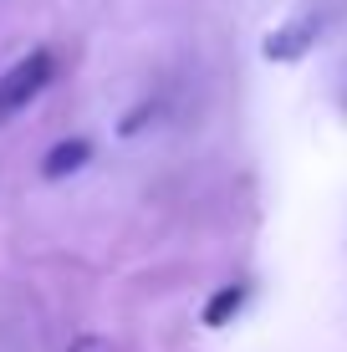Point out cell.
<instances>
[{
	"mask_svg": "<svg viewBox=\"0 0 347 352\" xmlns=\"http://www.w3.org/2000/svg\"><path fill=\"white\" fill-rule=\"evenodd\" d=\"M87 159H92V143L87 138H62L56 148H46L41 174L46 179H67V174H77V168H87Z\"/></svg>",
	"mask_w": 347,
	"mask_h": 352,
	"instance_id": "cell-3",
	"label": "cell"
},
{
	"mask_svg": "<svg viewBox=\"0 0 347 352\" xmlns=\"http://www.w3.org/2000/svg\"><path fill=\"white\" fill-rule=\"evenodd\" d=\"M240 307H245V286H220V291L210 296V307L199 311V317H205V327H225Z\"/></svg>",
	"mask_w": 347,
	"mask_h": 352,
	"instance_id": "cell-4",
	"label": "cell"
},
{
	"mask_svg": "<svg viewBox=\"0 0 347 352\" xmlns=\"http://www.w3.org/2000/svg\"><path fill=\"white\" fill-rule=\"evenodd\" d=\"M52 72H56V62H52V52H31V56H21L16 67L0 77V123H5L10 113H21V107L31 102L36 92L52 82Z\"/></svg>",
	"mask_w": 347,
	"mask_h": 352,
	"instance_id": "cell-1",
	"label": "cell"
},
{
	"mask_svg": "<svg viewBox=\"0 0 347 352\" xmlns=\"http://www.w3.org/2000/svg\"><path fill=\"white\" fill-rule=\"evenodd\" d=\"M317 36H322V21L317 16H302V21H291V26L271 31L260 52H266V62H302V56L317 46Z\"/></svg>",
	"mask_w": 347,
	"mask_h": 352,
	"instance_id": "cell-2",
	"label": "cell"
},
{
	"mask_svg": "<svg viewBox=\"0 0 347 352\" xmlns=\"http://www.w3.org/2000/svg\"><path fill=\"white\" fill-rule=\"evenodd\" d=\"M71 352H113V342H102V337H77Z\"/></svg>",
	"mask_w": 347,
	"mask_h": 352,
	"instance_id": "cell-5",
	"label": "cell"
}]
</instances>
